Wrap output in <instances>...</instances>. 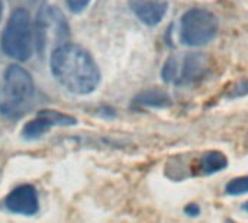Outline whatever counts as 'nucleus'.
Here are the masks:
<instances>
[{"label":"nucleus","instance_id":"nucleus-8","mask_svg":"<svg viewBox=\"0 0 248 223\" xmlns=\"http://www.w3.org/2000/svg\"><path fill=\"white\" fill-rule=\"evenodd\" d=\"M7 212L22 216H33L39 210V197L33 186L23 184L13 189L3 202Z\"/></svg>","mask_w":248,"mask_h":223},{"label":"nucleus","instance_id":"nucleus-14","mask_svg":"<svg viewBox=\"0 0 248 223\" xmlns=\"http://www.w3.org/2000/svg\"><path fill=\"white\" fill-rule=\"evenodd\" d=\"M244 94H248V81H241L235 87L234 93L230 94V97H238V96H244Z\"/></svg>","mask_w":248,"mask_h":223},{"label":"nucleus","instance_id":"nucleus-6","mask_svg":"<svg viewBox=\"0 0 248 223\" xmlns=\"http://www.w3.org/2000/svg\"><path fill=\"white\" fill-rule=\"evenodd\" d=\"M218 28V19L211 10L195 7L180 17L179 39L186 46H202L217 36Z\"/></svg>","mask_w":248,"mask_h":223},{"label":"nucleus","instance_id":"nucleus-11","mask_svg":"<svg viewBox=\"0 0 248 223\" xmlns=\"http://www.w3.org/2000/svg\"><path fill=\"white\" fill-rule=\"evenodd\" d=\"M227 165H228V161L224 154H221L218 151H209L202 155L199 170H201V174L209 176V174L224 170Z\"/></svg>","mask_w":248,"mask_h":223},{"label":"nucleus","instance_id":"nucleus-9","mask_svg":"<svg viewBox=\"0 0 248 223\" xmlns=\"http://www.w3.org/2000/svg\"><path fill=\"white\" fill-rule=\"evenodd\" d=\"M129 7L142 23L155 26L164 19L169 3L166 0H129Z\"/></svg>","mask_w":248,"mask_h":223},{"label":"nucleus","instance_id":"nucleus-3","mask_svg":"<svg viewBox=\"0 0 248 223\" xmlns=\"http://www.w3.org/2000/svg\"><path fill=\"white\" fill-rule=\"evenodd\" d=\"M1 51L16 59V61H26L31 58L33 52V23L31 19V15L25 9H16L4 29L0 38Z\"/></svg>","mask_w":248,"mask_h":223},{"label":"nucleus","instance_id":"nucleus-2","mask_svg":"<svg viewBox=\"0 0 248 223\" xmlns=\"http://www.w3.org/2000/svg\"><path fill=\"white\" fill-rule=\"evenodd\" d=\"M35 84L32 75L22 65H9L0 80V115L16 120L22 118L32 104Z\"/></svg>","mask_w":248,"mask_h":223},{"label":"nucleus","instance_id":"nucleus-17","mask_svg":"<svg viewBox=\"0 0 248 223\" xmlns=\"http://www.w3.org/2000/svg\"><path fill=\"white\" fill-rule=\"evenodd\" d=\"M0 17H1V1H0Z\"/></svg>","mask_w":248,"mask_h":223},{"label":"nucleus","instance_id":"nucleus-15","mask_svg":"<svg viewBox=\"0 0 248 223\" xmlns=\"http://www.w3.org/2000/svg\"><path fill=\"white\" fill-rule=\"evenodd\" d=\"M185 212H186V215H189V216H198L199 213H201V209H199V206L198 205H187L186 206V209H185Z\"/></svg>","mask_w":248,"mask_h":223},{"label":"nucleus","instance_id":"nucleus-4","mask_svg":"<svg viewBox=\"0 0 248 223\" xmlns=\"http://www.w3.org/2000/svg\"><path fill=\"white\" fill-rule=\"evenodd\" d=\"M70 26L55 6H42L33 20V44L38 54L54 51L68 42Z\"/></svg>","mask_w":248,"mask_h":223},{"label":"nucleus","instance_id":"nucleus-7","mask_svg":"<svg viewBox=\"0 0 248 223\" xmlns=\"http://www.w3.org/2000/svg\"><path fill=\"white\" fill-rule=\"evenodd\" d=\"M76 123H77L76 118L70 115H65L58 110L45 109V110H39L38 115L23 126L22 136L26 141H33L41 138L55 126H73Z\"/></svg>","mask_w":248,"mask_h":223},{"label":"nucleus","instance_id":"nucleus-13","mask_svg":"<svg viewBox=\"0 0 248 223\" xmlns=\"http://www.w3.org/2000/svg\"><path fill=\"white\" fill-rule=\"evenodd\" d=\"M65 1L73 13H81L90 3V0H65Z\"/></svg>","mask_w":248,"mask_h":223},{"label":"nucleus","instance_id":"nucleus-5","mask_svg":"<svg viewBox=\"0 0 248 223\" xmlns=\"http://www.w3.org/2000/svg\"><path fill=\"white\" fill-rule=\"evenodd\" d=\"M211 68V59L205 54L192 52L170 57L161 70V77L173 86H192L201 81Z\"/></svg>","mask_w":248,"mask_h":223},{"label":"nucleus","instance_id":"nucleus-1","mask_svg":"<svg viewBox=\"0 0 248 223\" xmlns=\"http://www.w3.org/2000/svg\"><path fill=\"white\" fill-rule=\"evenodd\" d=\"M54 78L70 93L90 94L100 83V71L93 57L80 45L64 44L49 55Z\"/></svg>","mask_w":248,"mask_h":223},{"label":"nucleus","instance_id":"nucleus-12","mask_svg":"<svg viewBox=\"0 0 248 223\" xmlns=\"http://www.w3.org/2000/svg\"><path fill=\"white\" fill-rule=\"evenodd\" d=\"M227 194L230 196H238L248 193V177H238L231 180L225 187Z\"/></svg>","mask_w":248,"mask_h":223},{"label":"nucleus","instance_id":"nucleus-16","mask_svg":"<svg viewBox=\"0 0 248 223\" xmlns=\"http://www.w3.org/2000/svg\"><path fill=\"white\" fill-rule=\"evenodd\" d=\"M243 209H244L246 212H248V202H246V203L243 205Z\"/></svg>","mask_w":248,"mask_h":223},{"label":"nucleus","instance_id":"nucleus-10","mask_svg":"<svg viewBox=\"0 0 248 223\" xmlns=\"http://www.w3.org/2000/svg\"><path fill=\"white\" fill-rule=\"evenodd\" d=\"M134 103L140 107H167L171 104L170 96L158 89H151L140 93L135 99Z\"/></svg>","mask_w":248,"mask_h":223},{"label":"nucleus","instance_id":"nucleus-18","mask_svg":"<svg viewBox=\"0 0 248 223\" xmlns=\"http://www.w3.org/2000/svg\"><path fill=\"white\" fill-rule=\"evenodd\" d=\"M227 223H234V222H232V221H228V222H227Z\"/></svg>","mask_w":248,"mask_h":223}]
</instances>
